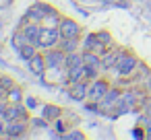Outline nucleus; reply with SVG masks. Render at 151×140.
<instances>
[{
    "label": "nucleus",
    "instance_id": "f257e3e1",
    "mask_svg": "<svg viewBox=\"0 0 151 140\" xmlns=\"http://www.w3.org/2000/svg\"><path fill=\"white\" fill-rule=\"evenodd\" d=\"M110 80L108 78H104V76H97V78H93V80H89V89H87V101H91V103H99L104 97H106V93L110 91Z\"/></svg>",
    "mask_w": 151,
    "mask_h": 140
},
{
    "label": "nucleus",
    "instance_id": "f03ea898",
    "mask_svg": "<svg viewBox=\"0 0 151 140\" xmlns=\"http://www.w3.org/2000/svg\"><path fill=\"white\" fill-rule=\"evenodd\" d=\"M141 66V62H139V58L134 56V54H130V52H120V58H118V62H116V72L120 74V76H130L137 68Z\"/></svg>",
    "mask_w": 151,
    "mask_h": 140
},
{
    "label": "nucleus",
    "instance_id": "7ed1b4c3",
    "mask_svg": "<svg viewBox=\"0 0 151 140\" xmlns=\"http://www.w3.org/2000/svg\"><path fill=\"white\" fill-rule=\"evenodd\" d=\"M60 29L58 27H44L42 25V31H40V39H37V48L44 52V50H50V48H56L60 43Z\"/></svg>",
    "mask_w": 151,
    "mask_h": 140
},
{
    "label": "nucleus",
    "instance_id": "20e7f679",
    "mask_svg": "<svg viewBox=\"0 0 151 140\" xmlns=\"http://www.w3.org/2000/svg\"><path fill=\"white\" fill-rule=\"evenodd\" d=\"M44 56H46V64L48 68H66V58L68 54L62 50V48H50V50H44Z\"/></svg>",
    "mask_w": 151,
    "mask_h": 140
},
{
    "label": "nucleus",
    "instance_id": "39448f33",
    "mask_svg": "<svg viewBox=\"0 0 151 140\" xmlns=\"http://www.w3.org/2000/svg\"><path fill=\"white\" fill-rule=\"evenodd\" d=\"M50 11H54V6H50V4H46V2H35V4H31V6H29V11L25 13V17H23V21H21V23H25V21L42 23Z\"/></svg>",
    "mask_w": 151,
    "mask_h": 140
},
{
    "label": "nucleus",
    "instance_id": "423d86ee",
    "mask_svg": "<svg viewBox=\"0 0 151 140\" xmlns=\"http://www.w3.org/2000/svg\"><path fill=\"white\" fill-rule=\"evenodd\" d=\"M29 128H31V126H29V119H15V122H6L4 138H25Z\"/></svg>",
    "mask_w": 151,
    "mask_h": 140
},
{
    "label": "nucleus",
    "instance_id": "0eeeda50",
    "mask_svg": "<svg viewBox=\"0 0 151 140\" xmlns=\"http://www.w3.org/2000/svg\"><path fill=\"white\" fill-rule=\"evenodd\" d=\"M58 29H60V35L62 37H83V29H81L79 21L70 19V17H62Z\"/></svg>",
    "mask_w": 151,
    "mask_h": 140
},
{
    "label": "nucleus",
    "instance_id": "6e6552de",
    "mask_svg": "<svg viewBox=\"0 0 151 140\" xmlns=\"http://www.w3.org/2000/svg\"><path fill=\"white\" fill-rule=\"evenodd\" d=\"M120 95H122V91H120V89L110 87V91L106 93V97H104V99L97 103V105H99V111H104V113L114 111V109H116V103L120 101Z\"/></svg>",
    "mask_w": 151,
    "mask_h": 140
},
{
    "label": "nucleus",
    "instance_id": "1a4fd4ad",
    "mask_svg": "<svg viewBox=\"0 0 151 140\" xmlns=\"http://www.w3.org/2000/svg\"><path fill=\"white\" fill-rule=\"evenodd\" d=\"M15 119H29V107L23 103H9L4 111V122H15Z\"/></svg>",
    "mask_w": 151,
    "mask_h": 140
},
{
    "label": "nucleus",
    "instance_id": "9d476101",
    "mask_svg": "<svg viewBox=\"0 0 151 140\" xmlns=\"http://www.w3.org/2000/svg\"><path fill=\"white\" fill-rule=\"evenodd\" d=\"M87 89H89V80H79V82H70L66 89V95L73 101H87Z\"/></svg>",
    "mask_w": 151,
    "mask_h": 140
},
{
    "label": "nucleus",
    "instance_id": "9b49d317",
    "mask_svg": "<svg viewBox=\"0 0 151 140\" xmlns=\"http://www.w3.org/2000/svg\"><path fill=\"white\" fill-rule=\"evenodd\" d=\"M27 66H29V72H31V74H35V76H44V72H46V68H48L44 52L40 50L31 60H27Z\"/></svg>",
    "mask_w": 151,
    "mask_h": 140
},
{
    "label": "nucleus",
    "instance_id": "f8f14e48",
    "mask_svg": "<svg viewBox=\"0 0 151 140\" xmlns=\"http://www.w3.org/2000/svg\"><path fill=\"white\" fill-rule=\"evenodd\" d=\"M81 50L83 52H97V54H104L106 48L97 41L95 33H87L85 37H81Z\"/></svg>",
    "mask_w": 151,
    "mask_h": 140
},
{
    "label": "nucleus",
    "instance_id": "ddd939ff",
    "mask_svg": "<svg viewBox=\"0 0 151 140\" xmlns=\"http://www.w3.org/2000/svg\"><path fill=\"white\" fill-rule=\"evenodd\" d=\"M120 52L122 50H114V48H108L104 54H101V70H114L116 68V62L120 58Z\"/></svg>",
    "mask_w": 151,
    "mask_h": 140
},
{
    "label": "nucleus",
    "instance_id": "4468645a",
    "mask_svg": "<svg viewBox=\"0 0 151 140\" xmlns=\"http://www.w3.org/2000/svg\"><path fill=\"white\" fill-rule=\"evenodd\" d=\"M40 115L46 117V119L52 124V122H56L58 117L64 115V109H62L60 105H56V103H46V105H42V113H40Z\"/></svg>",
    "mask_w": 151,
    "mask_h": 140
},
{
    "label": "nucleus",
    "instance_id": "2eb2a0df",
    "mask_svg": "<svg viewBox=\"0 0 151 140\" xmlns=\"http://www.w3.org/2000/svg\"><path fill=\"white\" fill-rule=\"evenodd\" d=\"M58 48H62L66 54L79 52V50H81V37H60Z\"/></svg>",
    "mask_w": 151,
    "mask_h": 140
},
{
    "label": "nucleus",
    "instance_id": "dca6fc26",
    "mask_svg": "<svg viewBox=\"0 0 151 140\" xmlns=\"http://www.w3.org/2000/svg\"><path fill=\"white\" fill-rule=\"evenodd\" d=\"M23 99H25V95H23V89L19 85H15L13 89L6 91V101L9 103H23Z\"/></svg>",
    "mask_w": 151,
    "mask_h": 140
},
{
    "label": "nucleus",
    "instance_id": "f3484780",
    "mask_svg": "<svg viewBox=\"0 0 151 140\" xmlns=\"http://www.w3.org/2000/svg\"><path fill=\"white\" fill-rule=\"evenodd\" d=\"M60 19H62V15L54 9V11H50V13L46 15V19L42 21V25H44V27H58V25H60Z\"/></svg>",
    "mask_w": 151,
    "mask_h": 140
},
{
    "label": "nucleus",
    "instance_id": "a211bd4d",
    "mask_svg": "<svg viewBox=\"0 0 151 140\" xmlns=\"http://www.w3.org/2000/svg\"><path fill=\"white\" fill-rule=\"evenodd\" d=\"M37 52H40L37 43H25V45H23V48L19 50V56H21V58H23V60L27 62V60H31V58H33V56H35Z\"/></svg>",
    "mask_w": 151,
    "mask_h": 140
},
{
    "label": "nucleus",
    "instance_id": "6ab92c4d",
    "mask_svg": "<svg viewBox=\"0 0 151 140\" xmlns=\"http://www.w3.org/2000/svg\"><path fill=\"white\" fill-rule=\"evenodd\" d=\"M95 37H97V41L108 50V48H112L114 45V39H112V33L110 31H106V29H101V31H95Z\"/></svg>",
    "mask_w": 151,
    "mask_h": 140
},
{
    "label": "nucleus",
    "instance_id": "aec40b11",
    "mask_svg": "<svg viewBox=\"0 0 151 140\" xmlns=\"http://www.w3.org/2000/svg\"><path fill=\"white\" fill-rule=\"evenodd\" d=\"M11 43H13V48H15V50L19 52V50H21V48H23L25 43H29V41H27L25 33H23V31L19 29V31H15V33H13V39H11Z\"/></svg>",
    "mask_w": 151,
    "mask_h": 140
},
{
    "label": "nucleus",
    "instance_id": "412c9836",
    "mask_svg": "<svg viewBox=\"0 0 151 140\" xmlns=\"http://www.w3.org/2000/svg\"><path fill=\"white\" fill-rule=\"evenodd\" d=\"M60 138H64V140H85L87 136H85L81 130H70V132H64Z\"/></svg>",
    "mask_w": 151,
    "mask_h": 140
},
{
    "label": "nucleus",
    "instance_id": "4be33fe9",
    "mask_svg": "<svg viewBox=\"0 0 151 140\" xmlns=\"http://www.w3.org/2000/svg\"><path fill=\"white\" fill-rule=\"evenodd\" d=\"M17 82L13 80V76H9V74H2V76H0V89H2L4 93L9 91V89H13Z\"/></svg>",
    "mask_w": 151,
    "mask_h": 140
},
{
    "label": "nucleus",
    "instance_id": "5701e85b",
    "mask_svg": "<svg viewBox=\"0 0 151 140\" xmlns=\"http://www.w3.org/2000/svg\"><path fill=\"white\" fill-rule=\"evenodd\" d=\"M52 124H54V130H56V134H58V136H62L64 132H68V126L62 122V117H58V119H56V122H52Z\"/></svg>",
    "mask_w": 151,
    "mask_h": 140
},
{
    "label": "nucleus",
    "instance_id": "b1692460",
    "mask_svg": "<svg viewBox=\"0 0 151 140\" xmlns=\"http://www.w3.org/2000/svg\"><path fill=\"white\" fill-rule=\"evenodd\" d=\"M25 105L33 111V109H37V105H40V101L35 99V97H25Z\"/></svg>",
    "mask_w": 151,
    "mask_h": 140
},
{
    "label": "nucleus",
    "instance_id": "393cba45",
    "mask_svg": "<svg viewBox=\"0 0 151 140\" xmlns=\"http://www.w3.org/2000/svg\"><path fill=\"white\" fill-rule=\"evenodd\" d=\"M6 107H9V101L4 99L2 103H0V117H4V111H6Z\"/></svg>",
    "mask_w": 151,
    "mask_h": 140
},
{
    "label": "nucleus",
    "instance_id": "a878e982",
    "mask_svg": "<svg viewBox=\"0 0 151 140\" xmlns=\"http://www.w3.org/2000/svg\"><path fill=\"white\" fill-rule=\"evenodd\" d=\"M4 130H6V122H4V117H0V138L4 136Z\"/></svg>",
    "mask_w": 151,
    "mask_h": 140
},
{
    "label": "nucleus",
    "instance_id": "bb28decb",
    "mask_svg": "<svg viewBox=\"0 0 151 140\" xmlns=\"http://www.w3.org/2000/svg\"><path fill=\"white\" fill-rule=\"evenodd\" d=\"M145 89H147V91H151V74L145 78Z\"/></svg>",
    "mask_w": 151,
    "mask_h": 140
},
{
    "label": "nucleus",
    "instance_id": "cd10ccee",
    "mask_svg": "<svg viewBox=\"0 0 151 140\" xmlns=\"http://www.w3.org/2000/svg\"><path fill=\"white\" fill-rule=\"evenodd\" d=\"M4 99H6V93H4V91H2V89H0V103H2V101H4Z\"/></svg>",
    "mask_w": 151,
    "mask_h": 140
},
{
    "label": "nucleus",
    "instance_id": "c85d7f7f",
    "mask_svg": "<svg viewBox=\"0 0 151 140\" xmlns=\"http://www.w3.org/2000/svg\"><path fill=\"white\" fill-rule=\"evenodd\" d=\"M0 76H2V74H0Z\"/></svg>",
    "mask_w": 151,
    "mask_h": 140
}]
</instances>
